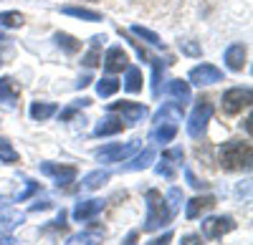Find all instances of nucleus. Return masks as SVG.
Returning <instances> with one entry per match:
<instances>
[{
  "label": "nucleus",
  "instance_id": "1",
  "mask_svg": "<svg viewBox=\"0 0 253 245\" xmlns=\"http://www.w3.org/2000/svg\"><path fill=\"white\" fill-rule=\"evenodd\" d=\"M172 217H175V212L167 205V197H162V192H157V190L147 192V217H144V225H142L144 233H155L165 225H170Z\"/></svg>",
  "mask_w": 253,
  "mask_h": 245
},
{
  "label": "nucleus",
  "instance_id": "2",
  "mask_svg": "<svg viewBox=\"0 0 253 245\" xmlns=\"http://www.w3.org/2000/svg\"><path fill=\"white\" fill-rule=\"evenodd\" d=\"M253 159V149L251 141L243 139H230L220 147V167L225 172H238V170H248Z\"/></svg>",
  "mask_w": 253,
  "mask_h": 245
},
{
  "label": "nucleus",
  "instance_id": "3",
  "mask_svg": "<svg viewBox=\"0 0 253 245\" xmlns=\"http://www.w3.org/2000/svg\"><path fill=\"white\" fill-rule=\"evenodd\" d=\"M210 116H213V104H210L208 99H200L198 104H195V109L190 111V116H187V124H185L187 127V134L193 137V139L205 137Z\"/></svg>",
  "mask_w": 253,
  "mask_h": 245
},
{
  "label": "nucleus",
  "instance_id": "4",
  "mask_svg": "<svg viewBox=\"0 0 253 245\" xmlns=\"http://www.w3.org/2000/svg\"><path fill=\"white\" fill-rule=\"evenodd\" d=\"M251 99H253L251 86H236V89H228V91L223 94V99H220L223 114H228V116L241 114L246 106H251Z\"/></svg>",
  "mask_w": 253,
  "mask_h": 245
},
{
  "label": "nucleus",
  "instance_id": "5",
  "mask_svg": "<svg viewBox=\"0 0 253 245\" xmlns=\"http://www.w3.org/2000/svg\"><path fill=\"white\" fill-rule=\"evenodd\" d=\"M107 111L109 114H122L119 119L122 121H126L124 127H134V124H139V121L147 116V106L144 104H137V101H114V104H109L107 106Z\"/></svg>",
  "mask_w": 253,
  "mask_h": 245
},
{
  "label": "nucleus",
  "instance_id": "6",
  "mask_svg": "<svg viewBox=\"0 0 253 245\" xmlns=\"http://www.w3.org/2000/svg\"><path fill=\"white\" fill-rule=\"evenodd\" d=\"M139 149V141H129V144H107L94 152V157L99 162H104V165H112V162H124L126 157H132L134 152Z\"/></svg>",
  "mask_w": 253,
  "mask_h": 245
},
{
  "label": "nucleus",
  "instance_id": "7",
  "mask_svg": "<svg viewBox=\"0 0 253 245\" xmlns=\"http://www.w3.org/2000/svg\"><path fill=\"white\" fill-rule=\"evenodd\" d=\"M230 230H236V220L230 215H215V217L203 220V238H208V240H218Z\"/></svg>",
  "mask_w": 253,
  "mask_h": 245
},
{
  "label": "nucleus",
  "instance_id": "8",
  "mask_svg": "<svg viewBox=\"0 0 253 245\" xmlns=\"http://www.w3.org/2000/svg\"><path fill=\"white\" fill-rule=\"evenodd\" d=\"M187 81L195 86H210V84H218L223 81V71L213 64H203V66H195L193 71L187 73Z\"/></svg>",
  "mask_w": 253,
  "mask_h": 245
},
{
  "label": "nucleus",
  "instance_id": "9",
  "mask_svg": "<svg viewBox=\"0 0 253 245\" xmlns=\"http://www.w3.org/2000/svg\"><path fill=\"white\" fill-rule=\"evenodd\" d=\"M41 172L53 177V182L58 187L71 185V182L76 179V175H79L76 167H71V165H56V162H43V165H41Z\"/></svg>",
  "mask_w": 253,
  "mask_h": 245
},
{
  "label": "nucleus",
  "instance_id": "10",
  "mask_svg": "<svg viewBox=\"0 0 253 245\" xmlns=\"http://www.w3.org/2000/svg\"><path fill=\"white\" fill-rule=\"evenodd\" d=\"M126 66H129V56H126V51L122 46H112L107 51V56H104V71L107 73H119V71H126Z\"/></svg>",
  "mask_w": 253,
  "mask_h": 245
},
{
  "label": "nucleus",
  "instance_id": "11",
  "mask_svg": "<svg viewBox=\"0 0 253 245\" xmlns=\"http://www.w3.org/2000/svg\"><path fill=\"white\" fill-rule=\"evenodd\" d=\"M215 208V197L213 195H203V197H193L185 205V217L187 220H198L203 212H208V210H213Z\"/></svg>",
  "mask_w": 253,
  "mask_h": 245
},
{
  "label": "nucleus",
  "instance_id": "12",
  "mask_svg": "<svg viewBox=\"0 0 253 245\" xmlns=\"http://www.w3.org/2000/svg\"><path fill=\"white\" fill-rule=\"evenodd\" d=\"M101 210H104V200H81V202H76V208H74V220L76 222H86Z\"/></svg>",
  "mask_w": 253,
  "mask_h": 245
},
{
  "label": "nucleus",
  "instance_id": "13",
  "mask_svg": "<svg viewBox=\"0 0 253 245\" xmlns=\"http://www.w3.org/2000/svg\"><path fill=\"white\" fill-rule=\"evenodd\" d=\"M165 94L167 96H172L177 104H187L190 99H193V91H190V84L182 78H172V81H167V86H165Z\"/></svg>",
  "mask_w": 253,
  "mask_h": 245
},
{
  "label": "nucleus",
  "instance_id": "14",
  "mask_svg": "<svg viewBox=\"0 0 253 245\" xmlns=\"http://www.w3.org/2000/svg\"><path fill=\"white\" fill-rule=\"evenodd\" d=\"M119 132H124V121L119 116H112V114L104 116L94 127V137H112V134H119Z\"/></svg>",
  "mask_w": 253,
  "mask_h": 245
},
{
  "label": "nucleus",
  "instance_id": "15",
  "mask_svg": "<svg viewBox=\"0 0 253 245\" xmlns=\"http://www.w3.org/2000/svg\"><path fill=\"white\" fill-rule=\"evenodd\" d=\"M225 66L230 71H243V66H246V48L241 43L228 46V51H225Z\"/></svg>",
  "mask_w": 253,
  "mask_h": 245
},
{
  "label": "nucleus",
  "instance_id": "16",
  "mask_svg": "<svg viewBox=\"0 0 253 245\" xmlns=\"http://www.w3.org/2000/svg\"><path fill=\"white\" fill-rule=\"evenodd\" d=\"M155 157H157L155 149H152V147H147V149H142V152L129 162V165H124L122 170H124V172H139V170H147V167H150L152 162H155Z\"/></svg>",
  "mask_w": 253,
  "mask_h": 245
},
{
  "label": "nucleus",
  "instance_id": "17",
  "mask_svg": "<svg viewBox=\"0 0 253 245\" xmlns=\"http://www.w3.org/2000/svg\"><path fill=\"white\" fill-rule=\"evenodd\" d=\"M170 119H172V124H175V121H182V104H177V101H170V104H165V106L155 114L157 124H162V121L167 124Z\"/></svg>",
  "mask_w": 253,
  "mask_h": 245
},
{
  "label": "nucleus",
  "instance_id": "18",
  "mask_svg": "<svg viewBox=\"0 0 253 245\" xmlns=\"http://www.w3.org/2000/svg\"><path fill=\"white\" fill-rule=\"evenodd\" d=\"M101 238H104V230H84V233L71 235L63 245H99Z\"/></svg>",
  "mask_w": 253,
  "mask_h": 245
},
{
  "label": "nucleus",
  "instance_id": "19",
  "mask_svg": "<svg viewBox=\"0 0 253 245\" xmlns=\"http://www.w3.org/2000/svg\"><path fill=\"white\" fill-rule=\"evenodd\" d=\"M175 137H177V124H172V121L160 124V127L150 134V139L155 141V144H167V141H172Z\"/></svg>",
  "mask_w": 253,
  "mask_h": 245
},
{
  "label": "nucleus",
  "instance_id": "20",
  "mask_svg": "<svg viewBox=\"0 0 253 245\" xmlns=\"http://www.w3.org/2000/svg\"><path fill=\"white\" fill-rule=\"evenodd\" d=\"M142 71L137 66H126V73H124V89L129 91V94H137L142 91Z\"/></svg>",
  "mask_w": 253,
  "mask_h": 245
},
{
  "label": "nucleus",
  "instance_id": "21",
  "mask_svg": "<svg viewBox=\"0 0 253 245\" xmlns=\"http://www.w3.org/2000/svg\"><path fill=\"white\" fill-rule=\"evenodd\" d=\"M104 40H107L104 35H94V38H91V51H89L86 56L81 58V61H84V66H86V69H94V66H99V64H101L99 48H101V43H104Z\"/></svg>",
  "mask_w": 253,
  "mask_h": 245
},
{
  "label": "nucleus",
  "instance_id": "22",
  "mask_svg": "<svg viewBox=\"0 0 253 245\" xmlns=\"http://www.w3.org/2000/svg\"><path fill=\"white\" fill-rule=\"evenodd\" d=\"M61 13L74 15V18H81V20H86V23H96V20H101V13L89 10V8H76V5H63Z\"/></svg>",
  "mask_w": 253,
  "mask_h": 245
},
{
  "label": "nucleus",
  "instance_id": "23",
  "mask_svg": "<svg viewBox=\"0 0 253 245\" xmlns=\"http://www.w3.org/2000/svg\"><path fill=\"white\" fill-rule=\"evenodd\" d=\"M109 182V172L107 170H96V172H89L84 177V190H99Z\"/></svg>",
  "mask_w": 253,
  "mask_h": 245
},
{
  "label": "nucleus",
  "instance_id": "24",
  "mask_svg": "<svg viewBox=\"0 0 253 245\" xmlns=\"http://www.w3.org/2000/svg\"><path fill=\"white\" fill-rule=\"evenodd\" d=\"M56 111H58L56 104H41V101H33V104H31V119H36V121H46Z\"/></svg>",
  "mask_w": 253,
  "mask_h": 245
},
{
  "label": "nucleus",
  "instance_id": "25",
  "mask_svg": "<svg viewBox=\"0 0 253 245\" xmlns=\"http://www.w3.org/2000/svg\"><path fill=\"white\" fill-rule=\"evenodd\" d=\"M18 99V89L13 84V78H0V101L8 106H13V101Z\"/></svg>",
  "mask_w": 253,
  "mask_h": 245
},
{
  "label": "nucleus",
  "instance_id": "26",
  "mask_svg": "<svg viewBox=\"0 0 253 245\" xmlns=\"http://www.w3.org/2000/svg\"><path fill=\"white\" fill-rule=\"evenodd\" d=\"M20 222H23V215H18V212H3V215H0V235L15 230Z\"/></svg>",
  "mask_w": 253,
  "mask_h": 245
},
{
  "label": "nucleus",
  "instance_id": "27",
  "mask_svg": "<svg viewBox=\"0 0 253 245\" xmlns=\"http://www.w3.org/2000/svg\"><path fill=\"white\" fill-rule=\"evenodd\" d=\"M53 38H56V43H58L63 51H66V53H76V51L81 48V40H76L71 33H61V31H58Z\"/></svg>",
  "mask_w": 253,
  "mask_h": 245
},
{
  "label": "nucleus",
  "instance_id": "28",
  "mask_svg": "<svg viewBox=\"0 0 253 245\" xmlns=\"http://www.w3.org/2000/svg\"><path fill=\"white\" fill-rule=\"evenodd\" d=\"M117 91H119V81L112 78V76L101 78L99 84H96V94H99L101 99H107V96H112V94H117Z\"/></svg>",
  "mask_w": 253,
  "mask_h": 245
},
{
  "label": "nucleus",
  "instance_id": "29",
  "mask_svg": "<svg viewBox=\"0 0 253 245\" xmlns=\"http://www.w3.org/2000/svg\"><path fill=\"white\" fill-rule=\"evenodd\" d=\"M0 26L3 28H20L23 26V15L18 10H5V13H0Z\"/></svg>",
  "mask_w": 253,
  "mask_h": 245
},
{
  "label": "nucleus",
  "instance_id": "30",
  "mask_svg": "<svg viewBox=\"0 0 253 245\" xmlns=\"http://www.w3.org/2000/svg\"><path fill=\"white\" fill-rule=\"evenodd\" d=\"M0 162H5V165H15L18 162V152L13 149V144L8 139L0 137Z\"/></svg>",
  "mask_w": 253,
  "mask_h": 245
},
{
  "label": "nucleus",
  "instance_id": "31",
  "mask_svg": "<svg viewBox=\"0 0 253 245\" xmlns=\"http://www.w3.org/2000/svg\"><path fill=\"white\" fill-rule=\"evenodd\" d=\"M150 64H152V94L157 96L160 94V78H162L165 64H162V58H150Z\"/></svg>",
  "mask_w": 253,
  "mask_h": 245
},
{
  "label": "nucleus",
  "instance_id": "32",
  "mask_svg": "<svg viewBox=\"0 0 253 245\" xmlns=\"http://www.w3.org/2000/svg\"><path fill=\"white\" fill-rule=\"evenodd\" d=\"M132 33H134L137 38H144L147 43H152V46H162L160 35H157L155 31H150V28H142V26H132Z\"/></svg>",
  "mask_w": 253,
  "mask_h": 245
},
{
  "label": "nucleus",
  "instance_id": "33",
  "mask_svg": "<svg viewBox=\"0 0 253 245\" xmlns=\"http://www.w3.org/2000/svg\"><path fill=\"white\" fill-rule=\"evenodd\" d=\"M167 200H170V202H167V205L172 208V212H177V210H180V205H182V202H185V197H182V190L172 187L170 192H167Z\"/></svg>",
  "mask_w": 253,
  "mask_h": 245
},
{
  "label": "nucleus",
  "instance_id": "34",
  "mask_svg": "<svg viewBox=\"0 0 253 245\" xmlns=\"http://www.w3.org/2000/svg\"><path fill=\"white\" fill-rule=\"evenodd\" d=\"M38 192V182H33V179H26V190L18 195V202H26L31 195H36Z\"/></svg>",
  "mask_w": 253,
  "mask_h": 245
},
{
  "label": "nucleus",
  "instance_id": "35",
  "mask_svg": "<svg viewBox=\"0 0 253 245\" xmlns=\"http://www.w3.org/2000/svg\"><path fill=\"white\" fill-rule=\"evenodd\" d=\"M180 51L187 56H200V46L193 43V40H180Z\"/></svg>",
  "mask_w": 253,
  "mask_h": 245
},
{
  "label": "nucleus",
  "instance_id": "36",
  "mask_svg": "<svg viewBox=\"0 0 253 245\" xmlns=\"http://www.w3.org/2000/svg\"><path fill=\"white\" fill-rule=\"evenodd\" d=\"M155 172H157V175H165L167 179H172V177H175V170H172L170 165H167V162H165V159H162V162H160V165L155 167Z\"/></svg>",
  "mask_w": 253,
  "mask_h": 245
},
{
  "label": "nucleus",
  "instance_id": "37",
  "mask_svg": "<svg viewBox=\"0 0 253 245\" xmlns=\"http://www.w3.org/2000/svg\"><path fill=\"white\" fill-rule=\"evenodd\" d=\"M185 177H187V182H190V185H193L195 190H203V187L208 185V182H203L200 177H195V175H193V172H190L187 167H185Z\"/></svg>",
  "mask_w": 253,
  "mask_h": 245
},
{
  "label": "nucleus",
  "instance_id": "38",
  "mask_svg": "<svg viewBox=\"0 0 253 245\" xmlns=\"http://www.w3.org/2000/svg\"><path fill=\"white\" fill-rule=\"evenodd\" d=\"M170 240H172V233H165V235H160V238L150 240L147 245H170Z\"/></svg>",
  "mask_w": 253,
  "mask_h": 245
},
{
  "label": "nucleus",
  "instance_id": "39",
  "mask_svg": "<svg viewBox=\"0 0 253 245\" xmlns=\"http://www.w3.org/2000/svg\"><path fill=\"white\" fill-rule=\"evenodd\" d=\"M182 245H203L200 235H182Z\"/></svg>",
  "mask_w": 253,
  "mask_h": 245
},
{
  "label": "nucleus",
  "instance_id": "40",
  "mask_svg": "<svg viewBox=\"0 0 253 245\" xmlns=\"http://www.w3.org/2000/svg\"><path fill=\"white\" fill-rule=\"evenodd\" d=\"M66 225H69V222H66V210H61L58 217L53 220V228H66Z\"/></svg>",
  "mask_w": 253,
  "mask_h": 245
},
{
  "label": "nucleus",
  "instance_id": "41",
  "mask_svg": "<svg viewBox=\"0 0 253 245\" xmlns=\"http://www.w3.org/2000/svg\"><path fill=\"white\" fill-rule=\"evenodd\" d=\"M162 159H177V162H182V149H170V152H165Z\"/></svg>",
  "mask_w": 253,
  "mask_h": 245
},
{
  "label": "nucleus",
  "instance_id": "42",
  "mask_svg": "<svg viewBox=\"0 0 253 245\" xmlns=\"http://www.w3.org/2000/svg\"><path fill=\"white\" fill-rule=\"evenodd\" d=\"M76 116V106H66L61 111V121H69V119H74Z\"/></svg>",
  "mask_w": 253,
  "mask_h": 245
},
{
  "label": "nucleus",
  "instance_id": "43",
  "mask_svg": "<svg viewBox=\"0 0 253 245\" xmlns=\"http://www.w3.org/2000/svg\"><path fill=\"white\" fill-rule=\"evenodd\" d=\"M48 208H51V202H48V200H38L31 210H33V212H38V210H48Z\"/></svg>",
  "mask_w": 253,
  "mask_h": 245
},
{
  "label": "nucleus",
  "instance_id": "44",
  "mask_svg": "<svg viewBox=\"0 0 253 245\" xmlns=\"http://www.w3.org/2000/svg\"><path fill=\"white\" fill-rule=\"evenodd\" d=\"M89 84H91V76H89V73H84V76H81V78L76 81V86H79V89H84V86H89Z\"/></svg>",
  "mask_w": 253,
  "mask_h": 245
},
{
  "label": "nucleus",
  "instance_id": "45",
  "mask_svg": "<svg viewBox=\"0 0 253 245\" xmlns=\"http://www.w3.org/2000/svg\"><path fill=\"white\" fill-rule=\"evenodd\" d=\"M0 245H20V243H18L15 238H10V235H8V238H0Z\"/></svg>",
  "mask_w": 253,
  "mask_h": 245
},
{
  "label": "nucleus",
  "instance_id": "46",
  "mask_svg": "<svg viewBox=\"0 0 253 245\" xmlns=\"http://www.w3.org/2000/svg\"><path fill=\"white\" fill-rule=\"evenodd\" d=\"M0 40H3V33H0Z\"/></svg>",
  "mask_w": 253,
  "mask_h": 245
},
{
  "label": "nucleus",
  "instance_id": "47",
  "mask_svg": "<svg viewBox=\"0 0 253 245\" xmlns=\"http://www.w3.org/2000/svg\"><path fill=\"white\" fill-rule=\"evenodd\" d=\"M132 245H134V243H132Z\"/></svg>",
  "mask_w": 253,
  "mask_h": 245
}]
</instances>
